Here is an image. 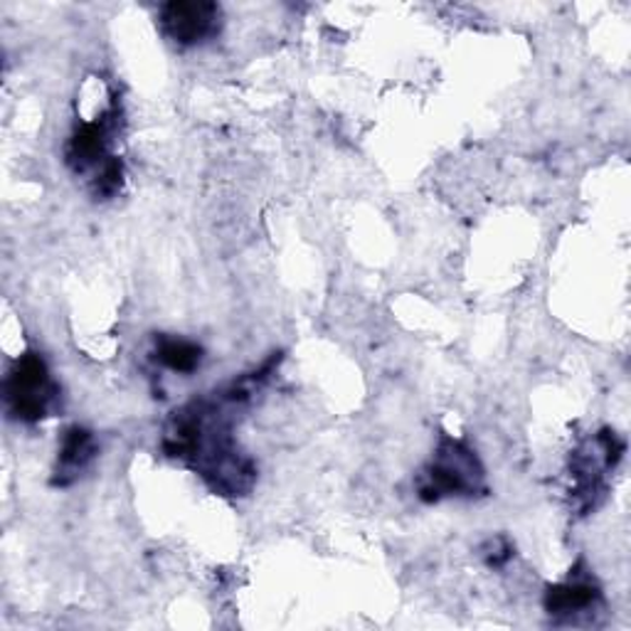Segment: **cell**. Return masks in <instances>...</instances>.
<instances>
[{
    "label": "cell",
    "instance_id": "obj_4",
    "mask_svg": "<svg viewBox=\"0 0 631 631\" xmlns=\"http://www.w3.org/2000/svg\"><path fill=\"white\" fill-rule=\"evenodd\" d=\"M109 148V126L104 122L85 124L74 134L70 144V163L77 171H85L89 165H97L99 161H107Z\"/></svg>",
    "mask_w": 631,
    "mask_h": 631
},
{
    "label": "cell",
    "instance_id": "obj_2",
    "mask_svg": "<svg viewBox=\"0 0 631 631\" xmlns=\"http://www.w3.org/2000/svg\"><path fill=\"white\" fill-rule=\"evenodd\" d=\"M479 479L481 469L477 457L467 447H461L459 442H444L437 463H432L430 473H426L422 496L426 500H437L442 496L469 494V491L477 488Z\"/></svg>",
    "mask_w": 631,
    "mask_h": 631
},
{
    "label": "cell",
    "instance_id": "obj_7",
    "mask_svg": "<svg viewBox=\"0 0 631 631\" xmlns=\"http://www.w3.org/2000/svg\"><path fill=\"white\" fill-rule=\"evenodd\" d=\"M156 356L165 368L175 370V373H193V370L200 366L202 350H200V346H195V343H190V341L165 338V341L158 343Z\"/></svg>",
    "mask_w": 631,
    "mask_h": 631
},
{
    "label": "cell",
    "instance_id": "obj_3",
    "mask_svg": "<svg viewBox=\"0 0 631 631\" xmlns=\"http://www.w3.org/2000/svg\"><path fill=\"white\" fill-rule=\"evenodd\" d=\"M220 11L212 3H171L163 8L161 23L171 40L181 45L202 42L215 33Z\"/></svg>",
    "mask_w": 631,
    "mask_h": 631
},
{
    "label": "cell",
    "instance_id": "obj_6",
    "mask_svg": "<svg viewBox=\"0 0 631 631\" xmlns=\"http://www.w3.org/2000/svg\"><path fill=\"white\" fill-rule=\"evenodd\" d=\"M597 597L599 590L590 580H570L547 592L545 607L550 615H572L595 605Z\"/></svg>",
    "mask_w": 631,
    "mask_h": 631
},
{
    "label": "cell",
    "instance_id": "obj_5",
    "mask_svg": "<svg viewBox=\"0 0 631 631\" xmlns=\"http://www.w3.org/2000/svg\"><path fill=\"white\" fill-rule=\"evenodd\" d=\"M95 440L87 430L82 426H72V430L64 434L62 449H60V463H58V477L60 484H67V481L77 479L79 471L87 469V463L95 457Z\"/></svg>",
    "mask_w": 631,
    "mask_h": 631
},
{
    "label": "cell",
    "instance_id": "obj_1",
    "mask_svg": "<svg viewBox=\"0 0 631 631\" xmlns=\"http://www.w3.org/2000/svg\"><path fill=\"white\" fill-rule=\"evenodd\" d=\"M54 397V385L48 373V366L40 356L27 352L17 360L5 383V400L11 415L23 422H37L48 415V407Z\"/></svg>",
    "mask_w": 631,
    "mask_h": 631
}]
</instances>
